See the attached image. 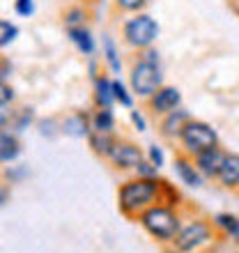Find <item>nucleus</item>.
Here are the masks:
<instances>
[{
    "label": "nucleus",
    "instance_id": "nucleus-1",
    "mask_svg": "<svg viewBox=\"0 0 239 253\" xmlns=\"http://www.w3.org/2000/svg\"><path fill=\"white\" fill-rule=\"evenodd\" d=\"M161 180H145V177H131L120 184L118 189V207L122 216L138 219L147 207L159 203Z\"/></svg>",
    "mask_w": 239,
    "mask_h": 253
},
{
    "label": "nucleus",
    "instance_id": "nucleus-2",
    "mask_svg": "<svg viewBox=\"0 0 239 253\" xmlns=\"http://www.w3.org/2000/svg\"><path fill=\"white\" fill-rule=\"evenodd\" d=\"M136 221H138L140 228H143L154 242H161V244H173L175 235H177L179 228H182V216H179V212L170 205H163V203H157V205L147 207Z\"/></svg>",
    "mask_w": 239,
    "mask_h": 253
},
{
    "label": "nucleus",
    "instance_id": "nucleus-3",
    "mask_svg": "<svg viewBox=\"0 0 239 253\" xmlns=\"http://www.w3.org/2000/svg\"><path fill=\"white\" fill-rule=\"evenodd\" d=\"M214 237H216V228L212 221L196 216V219H189L186 223H182L170 247L177 249L179 253H200L212 244Z\"/></svg>",
    "mask_w": 239,
    "mask_h": 253
},
{
    "label": "nucleus",
    "instance_id": "nucleus-4",
    "mask_svg": "<svg viewBox=\"0 0 239 253\" xmlns=\"http://www.w3.org/2000/svg\"><path fill=\"white\" fill-rule=\"evenodd\" d=\"M122 37L131 48L136 51H145L154 46V42L159 37V23L145 12L131 14V19L124 21L122 26Z\"/></svg>",
    "mask_w": 239,
    "mask_h": 253
},
{
    "label": "nucleus",
    "instance_id": "nucleus-5",
    "mask_svg": "<svg viewBox=\"0 0 239 253\" xmlns=\"http://www.w3.org/2000/svg\"><path fill=\"white\" fill-rule=\"evenodd\" d=\"M179 145H182V152L193 159L196 154L219 145V133H216V129L212 125L191 118V120L186 122L182 136H179Z\"/></svg>",
    "mask_w": 239,
    "mask_h": 253
},
{
    "label": "nucleus",
    "instance_id": "nucleus-6",
    "mask_svg": "<svg viewBox=\"0 0 239 253\" xmlns=\"http://www.w3.org/2000/svg\"><path fill=\"white\" fill-rule=\"evenodd\" d=\"M129 85L131 92L140 99H150L161 85H163V74H161V65L147 60H136L129 72Z\"/></svg>",
    "mask_w": 239,
    "mask_h": 253
},
{
    "label": "nucleus",
    "instance_id": "nucleus-7",
    "mask_svg": "<svg viewBox=\"0 0 239 253\" xmlns=\"http://www.w3.org/2000/svg\"><path fill=\"white\" fill-rule=\"evenodd\" d=\"M145 159V150L131 140H124V138H118L113 145V152L108 157V161L113 164V168L118 170H136L140 161Z\"/></svg>",
    "mask_w": 239,
    "mask_h": 253
},
{
    "label": "nucleus",
    "instance_id": "nucleus-8",
    "mask_svg": "<svg viewBox=\"0 0 239 253\" xmlns=\"http://www.w3.org/2000/svg\"><path fill=\"white\" fill-rule=\"evenodd\" d=\"M147 108L152 111L154 115H168L182 108V92H179L175 85H161L157 92L147 99Z\"/></svg>",
    "mask_w": 239,
    "mask_h": 253
},
{
    "label": "nucleus",
    "instance_id": "nucleus-9",
    "mask_svg": "<svg viewBox=\"0 0 239 253\" xmlns=\"http://www.w3.org/2000/svg\"><path fill=\"white\" fill-rule=\"evenodd\" d=\"M226 150L221 145L216 147H209L205 152H200L193 157V164L196 168L200 170V175L205 177V180H216L221 173V168H223V161H226Z\"/></svg>",
    "mask_w": 239,
    "mask_h": 253
},
{
    "label": "nucleus",
    "instance_id": "nucleus-10",
    "mask_svg": "<svg viewBox=\"0 0 239 253\" xmlns=\"http://www.w3.org/2000/svg\"><path fill=\"white\" fill-rule=\"evenodd\" d=\"M173 168H175V175L179 177V182H182V184H186V187L200 189L202 184H205V177L200 175V170L196 168V164H193L191 157H186V154L175 157Z\"/></svg>",
    "mask_w": 239,
    "mask_h": 253
},
{
    "label": "nucleus",
    "instance_id": "nucleus-11",
    "mask_svg": "<svg viewBox=\"0 0 239 253\" xmlns=\"http://www.w3.org/2000/svg\"><path fill=\"white\" fill-rule=\"evenodd\" d=\"M191 120V113L184 111V108H177L173 113H168L161 118V125H159V131L166 136L168 140H179L182 131H184L186 122Z\"/></svg>",
    "mask_w": 239,
    "mask_h": 253
},
{
    "label": "nucleus",
    "instance_id": "nucleus-12",
    "mask_svg": "<svg viewBox=\"0 0 239 253\" xmlns=\"http://www.w3.org/2000/svg\"><path fill=\"white\" fill-rule=\"evenodd\" d=\"M216 182H219L223 189L239 191V154L237 152L226 154V161H223V168H221Z\"/></svg>",
    "mask_w": 239,
    "mask_h": 253
},
{
    "label": "nucleus",
    "instance_id": "nucleus-13",
    "mask_svg": "<svg viewBox=\"0 0 239 253\" xmlns=\"http://www.w3.org/2000/svg\"><path fill=\"white\" fill-rule=\"evenodd\" d=\"M21 154V140L14 131H0V164H12Z\"/></svg>",
    "mask_w": 239,
    "mask_h": 253
},
{
    "label": "nucleus",
    "instance_id": "nucleus-14",
    "mask_svg": "<svg viewBox=\"0 0 239 253\" xmlns=\"http://www.w3.org/2000/svg\"><path fill=\"white\" fill-rule=\"evenodd\" d=\"M113 81L108 76H97L94 79V106L97 108H113Z\"/></svg>",
    "mask_w": 239,
    "mask_h": 253
},
{
    "label": "nucleus",
    "instance_id": "nucleus-15",
    "mask_svg": "<svg viewBox=\"0 0 239 253\" xmlns=\"http://www.w3.org/2000/svg\"><path fill=\"white\" fill-rule=\"evenodd\" d=\"M212 223L216 228V233H221L228 240L239 242V216H235L230 212H221L212 219Z\"/></svg>",
    "mask_w": 239,
    "mask_h": 253
},
{
    "label": "nucleus",
    "instance_id": "nucleus-16",
    "mask_svg": "<svg viewBox=\"0 0 239 253\" xmlns=\"http://www.w3.org/2000/svg\"><path fill=\"white\" fill-rule=\"evenodd\" d=\"M62 129H65V133L76 136V138L90 136V133H92V122H90V115H85V113L69 115V118L65 120V125H62Z\"/></svg>",
    "mask_w": 239,
    "mask_h": 253
},
{
    "label": "nucleus",
    "instance_id": "nucleus-17",
    "mask_svg": "<svg viewBox=\"0 0 239 253\" xmlns=\"http://www.w3.org/2000/svg\"><path fill=\"white\" fill-rule=\"evenodd\" d=\"M115 140H118V138H115V133L92 131L90 136H87V143H90V147H92V152L99 154V157H104V159H108V157H111Z\"/></svg>",
    "mask_w": 239,
    "mask_h": 253
},
{
    "label": "nucleus",
    "instance_id": "nucleus-18",
    "mask_svg": "<svg viewBox=\"0 0 239 253\" xmlns=\"http://www.w3.org/2000/svg\"><path fill=\"white\" fill-rule=\"evenodd\" d=\"M92 122V131H101V133H113L115 131V113L113 108H97L90 115Z\"/></svg>",
    "mask_w": 239,
    "mask_h": 253
},
{
    "label": "nucleus",
    "instance_id": "nucleus-19",
    "mask_svg": "<svg viewBox=\"0 0 239 253\" xmlns=\"http://www.w3.org/2000/svg\"><path fill=\"white\" fill-rule=\"evenodd\" d=\"M67 33H69V37H72V42L79 46L80 53H94V40H92V35H90V30L83 26L79 28H67Z\"/></svg>",
    "mask_w": 239,
    "mask_h": 253
},
{
    "label": "nucleus",
    "instance_id": "nucleus-20",
    "mask_svg": "<svg viewBox=\"0 0 239 253\" xmlns=\"http://www.w3.org/2000/svg\"><path fill=\"white\" fill-rule=\"evenodd\" d=\"M161 191H159V203H163V205H170L177 210L179 205H182V193H179V189L175 187V184H170V182L161 180Z\"/></svg>",
    "mask_w": 239,
    "mask_h": 253
},
{
    "label": "nucleus",
    "instance_id": "nucleus-21",
    "mask_svg": "<svg viewBox=\"0 0 239 253\" xmlns=\"http://www.w3.org/2000/svg\"><path fill=\"white\" fill-rule=\"evenodd\" d=\"M104 55H106V62L111 67V72L113 74H120L122 72V60H120V53H118V46H115V42L104 35Z\"/></svg>",
    "mask_w": 239,
    "mask_h": 253
},
{
    "label": "nucleus",
    "instance_id": "nucleus-22",
    "mask_svg": "<svg viewBox=\"0 0 239 253\" xmlns=\"http://www.w3.org/2000/svg\"><path fill=\"white\" fill-rule=\"evenodd\" d=\"M113 97H115V104H120L124 108H133V92H129V87L122 81H113Z\"/></svg>",
    "mask_w": 239,
    "mask_h": 253
},
{
    "label": "nucleus",
    "instance_id": "nucleus-23",
    "mask_svg": "<svg viewBox=\"0 0 239 253\" xmlns=\"http://www.w3.org/2000/svg\"><path fill=\"white\" fill-rule=\"evenodd\" d=\"M16 35H19V28L14 26V23H9V21L0 19V48L9 46L16 40Z\"/></svg>",
    "mask_w": 239,
    "mask_h": 253
},
{
    "label": "nucleus",
    "instance_id": "nucleus-24",
    "mask_svg": "<svg viewBox=\"0 0 239 253\" xmlns=\"http://www.w3.org/2000/svg\"><path fill=\"white\" fill-rule=\"evenodd\" d=\"M33 118H35L33 108H16V115H14L12 129H14V131H21V129H26V126L33 122Z\"/></svg>",
    "mask_w": 239,
    "mask_h": 253
},
{
    "label": "nucleus",
    "instance_id": "nucleus-25",
    "mask_svg": "<svg viewBox=\"0 0 239 253\" xmlns=\"http://www.w3.org/2000/svg\"><path fill=\"white\" fill-rule=\"evenodd\" d=\"M145 159L152 164V166H157L161 170L163 168V164H166V154H163V150H161V145H157V143H152V145L145 150Z\"/></svg>",
    "mask_w": 239,
    "mask_h": 253
},
{
    "label": "nucleus",
    "instance_id": "nucleus-26",
    "mask_svg": "<svg viewBox=\"0 0 239 253\" xmlns=\"http://www.w3.org/2000/svg\"><path fill=\"white\" fill-rule=\"evenodd\" d=\"M133 173H136V177H145V180H161V177H159V168L152 166L147 159L140 161Z\"/></svg>",
    "mask_w": 239,
    "mask_h": 253
},
{
    "label": "nucleus",
    "instance_id": "nucleus-27",
    "mask_svg": "<svg viewBox=\"0 0 239 253\" xmlns=\"http://www.w3.org/2000/svg\"><path fill=\"white\" fill-rule=\"evenodd\" d=\"M14 115H16V108H12V104H2L0 106V131L2 129H12Z\"/></svg>",
    "mask_w": 239,
    "mask_h": 253
},
{
    "label": "nucleus",
    "instance_id": "nucleus-28",
    "mask_svg": "<svg viewBox=\"0 0 239 253\" xmlns=\"http://www.w3.org/2000/svg\"><path fill=\"white\" fill-rule=\"evenodd\" d=\"M83 21H85V12L83 9H69V12L65 14V23H67V28H79V26H83Z\"/></svg>",
    "mask_w": 239,
    "mask_h": 253
},
{
    "label": "nucleus",
    "instance_id": "nucleus-29",
    "mask_svg": "<svg viewBox=\"0 0 239 253\" xmlns=\"http://www.w3.org/2000/svg\"><path fill=\"white\" fill-rule=\"evenodd\" d=\"M115 5H118L120 9H124V12L136 14L147 5V0H115Z\"/></svg>",
    "mask_w": 239,
    "mask_h": 253
},
{
    "label": "nucleus",
    "instance_id": "nucleus-30",
    "mask_svg": "<svg viewBox=\"0 0 239 253\" xmlns=\"http://www.w3.org/2000/svg\"><path fill=\"white\" fill-rule=\"evenodd\" d=\"M14 97H16V94H14V87L9 85L7 81H0V106H2V104H12Z\"/></svg>",
    "mask_w": 239,
    "mask_h": 253
},
{
    "label": "nucleus",
    "instance_id": "nucleus-31",
    "mask_svg": "<svg viewBox=\"0 0 239 253\" xmlns=\"http://www.w3.org/2000/svg\"><path fill=\"white\" fill-rule=\"evenodd\" d=\"M14 9H16V14H19V16H33L35 2H33V0H16V2H14Z\"/></svg>",
    "mask_w": 239,
    "mask_h": 253
},
{
    "label": "nucleus",
    "instance_id": "nucleus-32",
    "mask_svg": "<svg viewBox=\"0 0 239 253\" xmlns=\"http://www.w3.org/2000/svg\"><path fill=\"white\" fill-rule=\"evenodd\" d=\"M131 122H133V126L138 129V131H147V122H145V115L140 113L138 108H131Z\"/></svg>",
    "mask_w": 239,
    "mask_h": 253
},
{
    "label": "nucleus",
    "instance_id": "nucleus-33",
    "mask_svg": "<svg viewBox=\"0 0 239 253\" xmlns=\"http://www.w3.org/2000/svg\"><path fill=\"white\" fill-rule=\"evenodd\" d=\"M138 58L140 60H147V62H154V65H161V58H159V51L154 46H150V48H145V51H138Z\"/></svg>",
    "mask_w": 239,
    "mask_h": 253
},
{
    "label": "nucleus",
    "instance_id": "nucleus-34",
    "mask_svg": "<svg viewBox=\"0 0 239 253\" xmlns=\"http://www.w3.org/2000/svg\"><path fill=\"white\" fill-rule=\"evenodd\" d=\"M9 74H12V62L0 55V81H7L9 79Z\"/></svg>",
    "mask_w": 239,
    "mask_h": 253
},
{
    "label": "nucleus",
    "instance_id": "nucleus-35",
    "mask_svg": "<svg viewBox=\"0 0 239 253\" xmlns=\"http://www.w3.org/2000/svg\"><path fill=\"white\" fill-rule=\"evenodd\" d=\"M7 196H9V191H7V189H0V205H5Z\"/></svg>",
    "mask_w": 239,
    "mask_h": 253
},
{
    "label": "nucleus",
    "instance_id": "nucleus-36",
    "mask_svg": "<svg viewBox=\"0 0 239 253\" xmlns=\"http://www.w3.org/2000/svg\"><path fill=\"white\" fill-rule=\"evenodd\" d=\"M163 253H179V251H177V249H173V247H170V249H168V251H163Z\"/></svg>",
    "mask_w": 239,
    "mask_h": 253
}]
</instances>
